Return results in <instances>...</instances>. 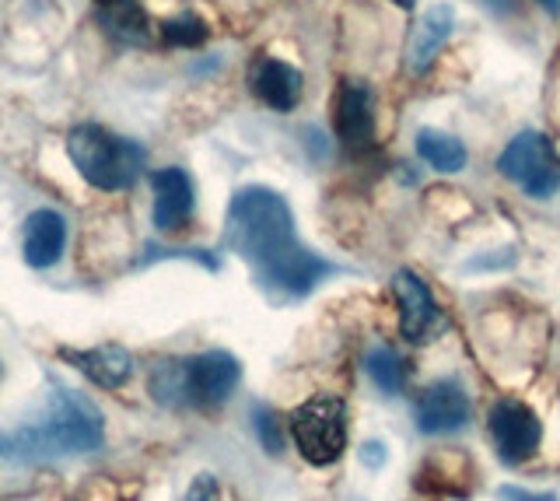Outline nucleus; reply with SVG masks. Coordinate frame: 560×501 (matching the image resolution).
Listing matches in <instances>:
<instances>
[{"label": "nucleus", "instance_id": "nucleus-1", "mask_svg": "<svg viewBox=\"0 0 560 501\" xmlns=\"http://www.w3.org/2000/svg\"><path fill=\"white\" fill-rule=\"evenodd\" d=\"M224 249L253 270V281L270 299H305L340 267L312 253L294 229L288 200L270 186H245L228 203Z\"/></svg>", "mask_w": 560, "mask_h": 501}, {"label": "nucleus", "instance_id": "nucleus-2", "mask_svg": "<svg viewBox=\"0 0 560 501\" xmlns=\"http://www.w3.org/2000/svg\"><path fill=\"white\" fill-rule=\"evenodd\" d=\"M105 445V418L92 396L49 378L43 413L22 428H0V459L43 463L88 456Z\"/></svg>", "mask_w": 560, "mask_h": 501}, {"label": "nucleus", "instance_id": "nucleus-3", "mask_svg": "<svg viewBox=\"0 0 560 501\" xmlns=\"http://www.w3.org/2000/svg\"><path fill=\"white\" fill-rule=\"evenodd\" d=\"M67 154L84 183H92L102 194H116L137 183L148 154L140 144L116 137L98 124H81L67 133Z\"/></svg>", "mask_w": 560, "mask_h": 501}, {"label": "nucleus", "instance_id": "nucleus-4", "mask_svg": "<svg viewBox=\"0 0 560 501\" xmlns=\"http://www.w3.org/2000/svg\"><path fill=\"white\" fill-rule=\"evenodd\" d=\"M291 439L308 463H337L347 445V407L337 396H312L291 413Z\"/></svg>", "mask_w": 560, "mask_h": 501}, {"label": "nucleus", "instance_id": "nucleus-5", "mask_svg": "<svg viewBox=\"0 0 560 501\" xmlns=\"http://www.w3.org/2000/svg\"><path fill=\"white\" fill-rule=\"evenodd\" d=\"M498 168L508 183H515L522 194L536 200H547L560 189V162L553 154V144L536 130H525L504 144Z\"/></svg>", "mask_w": 560, "mask_h": 501}, {"label": "nucleus", "instance_id": "nucleus-6", "mask_svg": "<svg viewBox=\"0 0 560 501\" xmlns=\"http://www.w3.org/2000/svg\"><path fill=\"white\" fill-rule=\"evenodd\" d=\"M242 365L232 351L183 358V407H218L235 393Z\"/></svg>", "mask_w": 560, "mask_h": 501}, {"label": "nucleus", "instance_id": "nucleus-7", "mask_svg": "<svg viewBox=\"0 0 560 501\" xmlns=\"http://www.w3.org/2000/svg\"><path fill=\"white\" fill-rule=\"evenodd\" d=\"M487 428L504 463H525L542 442V424L533 407H525L522 400H498L490 407Z\"/></svg>", "mask_w": 560, "mask_h": 501}, {"label": "nucleus", "instance_id": "nucleus-8", "mask_svg": "<svg viewBox=\"0 0 560 501\" xmlns=\"http://www.w3.org/2000/svg\"><path fill=\"white\" fill-rule=\"evenodd\" d=\"M393 288L399 295V330L410 343H424L445 326L438 299L431 295V288L417 278L413 270H396L393 273Z\"/></svg>", "mask_w": 560, "mask_h": 501}, {"label": "nucleus", "instance_id": "nucleus-9", "mask_svg": "<svg viewBox=\"0 0 560 501\" xmlns=\"http://www.w3.org/2000/svg\"><path fill=\"white\" fill-rule=\"evenodd\" d=\"M332 127H337L340 144L350 154H364L375 148V113L372 92L361 81H343L332 98Z\"/></svg>", "mask_w": 560, "mask_h": 501}, {"label": "nucleus", "instance_id": "nucleus-10", "mask_svg": "<svg viewBox=\"0 0 560 501\" xmlns=\"http://www.w3.org/2000/svg\"><path fill=\"white\" fill-rule=\"evenodd\" d=\"M417 428L424 435H448V431H459L469 424V396L455 378H438L424 393L417 396Z\"/></svg>", "mask_w": 560, "mask_h": 501}, {"label": "nucleus", "instance_id": "nucleus-11", "mask_svg": "<svg viewBox=\"0 0 560 501\" xmlns=\"http://www.w3.org/2000/svg\"><path fill=\"white\" fill-rule=\"evenodd\" d=\"M302 89H305L302 71L284 60L262 54L249 63V92L262 102V106L288 113L302 102Z\"/></svg>", "mask_w": 560, "mask_h": 501}, {"label": "nucleus", "instance_id": "nucleus-12", "mask_svg": "<svg viewBox=\"0 0 560 501\" xmlns=\"http://www.w3.org/2000/svg\"><path fill=\"white\" fill-rule=\"evenodd\" d=\"M67 365H74L88 383H95L102 389H119L130 383L133 375V354L119 343H98V348L74 351V348H60L57 351Z\"/></svg>", "mask_w": 560, "mask_h": 501}, {"label": "nucleus", "instance_id": "nucleus-13", "mask_svg": "<svg viewBox=\"0 0 560 501\" xmlns=\"http://www.w3.org/2000/svg\"><path fill=\"white\" fill-rule=\"evenodd\" d=\"M154 189V229L179 232L192 218V179L183 168H158L151 176Z\"/></svg>", "mask_w": 560, "mask_h": 501}, {"label": "nucleus", "instance_id": "nucleus-14", "mask_svg": "<svg viewBox=\"0 0 560 501\" xmlns=\"http://www.w3.org/2000/svg\"><path fill=\"white\" fill-rule=\"evenodd\" d=\"M67 246V221L52 207H39L25 218V238H22V256L32 270H46L63 256Z\"/></svg>", "mask_w": 560, "mask_h": 501}, {"label": "nucleus", "instance_id": "nucleus-15", "mask_svg": "<svg viewBox=\"0 0 560 501\" xmlns=\"http://www.w3.org/2000/svg\"><path fill=\"white\" fill-rule=\"evenodd\" d=\"M455 28V11L448 4H434L428 8V14L420 19V25L413 28V39H410V67L420 74L428 71V63L438 57Z\"/></svg>", "mask_w": 560, "mask_h": 501}, {"label": "nucleus", "instance_id": "nucleus-16", "mask_svg": "<svg viewBox=\"0 0 560 501\" xmlns=\"http://www.w3.org/2000/svg\"><path fill=\"white\" fill-rule=\"evenodd\" d=\"M98 25L119 43L148 39V14L137 0H109V4H98Z\"/></svg>", "mask_w": 560, "mask_h": 501}, {"label": "nucleus", "instance_id": "nucleus-17", "mask_svg": "<svg viewBox=\"0 0 560 501\" xmlns=\"http://www.w3.org/2000/svg\"><path fill=\"white\" fill-rule=\"evenodd\" d=\"M417 154L424 159L434 172H463L469 154L459 137L442 133V130H420L417 133Z\"/></svg>", "mask_w": 560, "mask_h": 501}, {"label": "nucleus", "instance_id": "nucleus-18", "mask_svg": "<svg viewBox=\"0 0 560 501\" xmlns=\"http://www.w3.org/2000/svg\"><path fill=\"white\" fill-rule=\"evenodd\" d=\"M368 375L375 378V386L382 389V393H399L402 389V378H407V372H402V361H399V354L393 351V348H372L368 351Z\"/></svg>", "mask_w": 560, "mask_h": 501}, {"label": "nucleus", "instance_id": "nucleus-19", "mask_svg": "<svg viewBox=\"0 0 560 501\" xmlns=\"http://www.w3.org/2000/svg\"><path fill=\"white\" fill-rule=\"evenodd\" d=\"M162 36L168 46H200L207 39V25L197 19V14H179V19H172L162 25Z\"/></svg>", "mask_w": 560, "mask_h": 501}, {"label": "nucleus", "instance_id": "nucleus-20", "mask_svg": "<svg viewBox=\"0 0 560 501\" xmlns=\"http://www.w3.org/2000/svg\"><path fill=\"white\" fill-rule=\"evenodd\" d=\"M256 431H259L262 445H267V453L277 456L280 445H284V439H280V421L273 418L270 407H256Z\"/></svg>", "mask_w": 560, "mask_h": 501}, {"label": "nucleus", "instance_id": "nucleus-21", "mask_svg": "<svg viewBox=\"0 0 560 501\" xmlns=\"http://www.w3.org/2000/svg\"><path fill=\"white\" fill-rule=\"evenodd\" d=\"M498 494L504 501H557V494L550 491H525V488H501Z\"/></svg>", "mask_w": 560, "mask_h": 501}, {"label": "nucleus", "instance_id": "nucleus-22", "mask_svg": "<svg viewBox=\"0 0 560 501\" xmlns=\"http://www.w3.org/2000/svg\"><path fill=\"white\" fill-rule=\"evenodd\" d=\"M210 494H214V480H210V477H200L197 483H192V491L186 494V501H207Z\"/></svg>", "mask_w": 560, "mask_h": 501}, {"label": "nucleus", "instance_id": "nucleus-23", "mask_svg": "<svg viewBox=\"0 0 560 501\" xmlns=\"http://www.w3.org/2000/svg\"><path fill=\"white\" fill-rule=\"evenodd\" d=\"M393 4H396V8H402V11H410V8L417 4V0H393Z\"/></svg>", "mask_w": 560, "mask_h": 501}, {"label": "nucleus", "instance_id": "nucleus-24", "mask_svg": "<svg viewBox=\"0 0 560 501\" xmlns=\"http://www.w3.org/2000/svg\"><path fill=\"white\" fill-rule=\"evenodd\" d=\"M539 4L547 8V11H557V4H560V0H539Z\"/></svg>", "mask_w": 560, "mask_h": 501}]
</instances>
